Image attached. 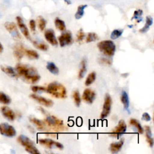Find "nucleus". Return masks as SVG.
Returning a JSON list of instances; mask_svg holds the SVG:
<instances>
[{
  "label": "nucleus",
  "instance_id": "obj_1",
  "mask_svg": "<svg viewBox=\"0 0 154 154\" xmlns=\"http://www.w3.org/2000/svg\"><path fill=\"white\" fill-rule=\"evenodd\" d=\"M16 69L17 74L23 77L25 81L28 82L35 83L40 78V76L37 73L36 70L33 67L18 64L16 67Z\"/></svg>",
  "mask_w": 154,
  "mask_h": 154
},
{
  "label": "nucleus",
  "instance_id": "obj_2",
  "mask_svg": "<svg viewBox=\"0 0 154 154\" xmlns=\"http://www.w3.org/2000/svg\"><path fill=\"white\" fill-rule=\"evenodd\" d=\"M46 91L52 96L57 98H64L66 96L65 87L57 82L50 83L46 88Z\"/></svg>",
  "mask_w": 154,
  "mask_h": 154
},
{
  "label": "nucleus",
  "instance_id": "obj_3",
  "mask_svg": "<svg viewBox=\"0 0 154 154\" xmlns=\"http://www.w3.org/2000/svg\"><path fill=\"white\" fill-rule=\"evenodd\" d=\"M17 141L23 146L25 147V150L29 153L39 154L40 152L34 146V143L27 137L23 135H20L17 138Z\"/></svg>",
  "mask_w": 154,
  "mask_h": 154
},
{
  "label": "nucleus",
  "instance_id": "obj_4",
  "mask_svg": "<svg viewBox=\"0 0 154 154\" xmlns=\"http://www.w3.org/2000/svg\"><path fill=\"white\" fill-rule=\"evenodd\" d=\"M97 47L101 52L107 56L113 55L116 51V45L112 41L109 40L100 42Z\"/></svg>",
  "mask_w": 154,
  "mask_h": 154
},
{
  "label": "nucleus",
  "instance_id": "obj_5",
  "mask_svg": "<svg viewBox=\"0 0 154 154\" xmlns=\"http://www.w3.org/2000/svg\"><path fill=\"white\" fill-rule=\"evenodd\" d=\"M46 123L55 131H61L64 129L63 122L53 116H48L45 119Z\"/></svg>",
  "mask_w": 154,
  "mask_h": 154
},
{
  "label": "nucleus",
  "instance_id": "obj_6",
  "mask_svg": "<svg viewBox=\"0 0 154 154\" xmlns=\"http://www.w3.org/2000/svg\"><path fill=\"white\" fill-rule=\"evenodd\" d=\"M0 133L6 137H12L15 136L16 132L14 127L7 123L0 124Z\"/></svg>",
  "mask_w": 154,
  "mask_h": 154
},
{
  "label": "nucleus",
  "instance_id": "obj_7",
  "mask_svg": "<svg viewBox=\"0 0 154 154\" xmlns=\"http://www.w3.org/2000/svg\"><path fill=\"white\" fill-rule=\"evenodd\" d=\"M4 26L15 40H20L21 38L20 35L17 30L16 25L14 22H7L5 23Z\"/></svg>",
  "mask_w": 154,
  "mask_h": 154
},
{
  "label": "nucleus",
  "instance_id": "obj_8",
  "mask_svg": "<svg viewBox=\"0 0 154 154\" xmlns=\"http://www.w3.org/2000/svg\"><path fill=\"white\" fill-rule=\"evenodd\" d=\"M111 103H112V100H111V96L108 94H106L105 97L104 103L103 105L102 112L100 114L101 119H104L108 116V114H109L110 111H111Z\"/></svg>",
  "mask_w": 154,
  "mask_h": 154
},
{
  "label": "nucleus",
  "instance_id": "obj_9",
  "mask_svg": "<svg viewBox=\"0 0 154 154\" xmlns=\"http://www.w3.org/2000/svg\"><path fill=\"white\" fill-rule=\"evenodd\" d=\"M38 142L42 145L45 146L47 147L50 148V149L56 147V148L61 149L63 148V146L61 143H60L58 142H56L55 141H53L52 140H51V139L40 138V139H38Z\"/></svg>",
  "mask_w": 154,
  "mask_h": 154
},
{
  "label": "nucleus",
  "instance_id": "obj_10",
  "mask_svg": "<svg viewBox=\"0 0 154 154\" xmlns=\"http://www.w3.org/2000/svg\"><path fill=\"white\" fill-rule=\"evenodd\" d=\"M59 43L61 47H64L70 45L72 42V36L70 31H66L62 33L58 37Z\"/></svg>",
  "mask_w": 154,
  "mask_h": 154
},
{
  "label": "nucleus",
  "instance_id": "obj_11",
  "mask_svg": "<svg viewBox=\"0 0 154 154\" xmlns=\"http://www.w3.org/2000/svg\"><path fill=\"white\" fill-rule=\"evenodd\" d=\"M126 131V125L123 120H121L119 122L117 126L113 129L112 132L111 134V135H113V136L119 135L120 134L125 133Z\"/></svg>",
  "mask_w": 154,
  "mask_h": 154
},
{
  "label": "nucleus",
  "instance_id": "obj_12",
  "mask_svg": "<svg viewBox=\"0 0 154 154\" xmlns=\"http://www.w3.org/2000/svg\"><path fill=\"white\" fill-rule=\"evenodd\" d=\"M95 97H96V94L93 90L90 88H87L84 91V93L82 94V99L85 102L88 103H91L94 100Z\"/></svg>",
  "mask_w": 154,
  "mask_h": 154
},
{
  "label": "nucleus",
  "instance_id": "obj_13",
  "mask_svg": "<svg viewBox=\"0 0 154 154\" xmlns=\"http://www.w3.org/2000/svg\"><path fill=\"white\" fill-rule=\"evenodd\" d=\"M16 20H17V25H18L19 29H20L22 33L23 34V35L27 39H30V35H29L28 29L26 27V25L23 23L22 19L20 16H17L16 17Z\"/></svg>",
  "mask_w": 154,
  "mask_h": 154
},
{
  "label": "nucleus",
  "instance_id": "obj_14",
  "mask_svg": "<svg viewBox=\"0 0 154 154\" xmlns=\"http://www.w3.org/2000/svg\"><path fill=\"white\" fill-rule=\"evenodd\" d=\"M45 37L52 45H57L58 44L54 31L52 29H48L45 32Z\"/></svg>",
  "mask_w": 154,
  "mask_h": 154
},
{
  "label": "nucleus",
  "instance_id": "obj_15",
  "mask_svg": "<svg viewBox=\"0 0 154 154\" xmlns=\"http://www.w3.org/2000/svg\"><path fill=\"white\" fill-rule=\"evenodd\" d=\"M0 110L2 115L4 116V117H5L8 120L10 121H13L14 120L16 115L13 112V111L11 109H10L9 107L6 106H2Z\"/></svg>",
  "mask_w": 154,
  "mask_h": 154
},
{
  "label": "nucleus",
  "instance_id": "obj_16",
  "mask_svg": "<svg viewBox=\"0 0 154 154\" xmlns=\"http://www.w3.org/2000/svg\"><path fill=\"white\" fill-rule=\"evenodd\" d=\"M30 97L31 98H32L33 99H34L35 100H36L37 102L40 103V104H42V105H43L45 106H51L54 104L53 102L51 100L48 99H46L45 97L37 96V95L34 94H31Z\"/></svg>",
  "mask_w": 154,
  "mask_h": 154
},
{
  "label": "nucleus",
  "instance_id": "obj_17",
  "mask_svg": "<svg viewBox=\"0 0 154 154\" xmlns=\"http://www.w3.org/2000/svg\"><path fill=\"white\" fill-rule=\"evenodd\" d=\"M25 49L22 46V45L21 44L16 45L14 47V52H13V54L15 57L18 60H20L23 57V55L25 54Z\"/></svg>",
  "mask_w": 154,
  "mask_h": 154
},
{
  "label": "nucleus",
  "instance_id": "obj_18",
  "mask_svg": "<svg viewBox=\"0 0 154 154\" xmlns=\"http://www.w3.org/2000/svg\"><path fill=\"white\" fill-rule=\"evenodd\" d=\"M124 143V140L121 139L120 141L118 142H115L112 143L110 144L109 146V150L112 153H117L122 148L123 146V144Z\"/></svg>",
  "mask_w": 154,
  "mask_h": 154
},
{
  "label": "nucleus",
  "instance_id": "obj_19",
  "mask_svg": "<svg viewBox=\"0 0 154 154\" xmlns=\"http://www.w3.org/2000/svg\"><path fill=\"white\" fill-rule=\"evenodd\" d=\"M121 101L124 106V108L126 110H129V100L127 93L125 91H122L121 95Z\"/></svg>",
  "mask_w": 154,
  "mask_h": 154
},
{
  "label": "nucleus",
  "instance_id": "obj_20",
  "mask_svg": "<svg viewBox=\"0 0 154 154\" xmlns=\"http://www.w3.org/2000/svg\"><path fill=\"white\" fill-rule=\"evenodd\" d=\"M1 69L6 74L8 75L11 76V77H16L17 76V75L14 70V69L10 67V66H1Z\"/></svg>",
  "mask_w": 154,
  "mask_h": 154
},
{
  "label": "nucleus",
  "instance_id": "obj_21",
  "mask_svg": "<svg viewBox=\"0 0 154 154\" xmlns=\"http://www.w3.org/2000/svg\"><path fill=\"white\" fill-rule=\"evenodd\" d=\"M152 23H153L152 17L151 16H147L146 18V24L141 29H140V32L143 33L147 32L149 29V28L152 25Z\"/></svg>",
  "mask_w": 154,
  "mask_h": 154
},
{
  "label": "nucleus",
  "instance_id": "obj_22",
  "mask_svg": "<svg viewBox=\"0 0 154 154\" xmlns=\"http://www.w3.org/2000/svg\"><path fill=\"white\" fill-rule=\"evenodd\" d=\"M145 131H146L147 141L150 147H152L153 145V139L152 137V131L150 130V128L149 126H146Z\"/></svg>",
  "mask_w": 154,
  "mask_h": 154
},
{
  "label": "nucleus",
  "instance_id": "obj_23",
  "mask_svg": "<svg viewBox=\"0 0 154 154\" xmlns=\"http://www.w3.org/2000/svg\"><path fill=\"white\" fill-rule=\"evenodd\" d=\"M87 7V5L83 4L78 6L77 11L75 14V17L76 19H80L84 14V10Z\"/></svg>",
  "mask_w": 154,
  "mask_h": 154
},
{
  "label": "nucleus",
  "instance_id": "obj_24",
  "mask_svg": "<svg viewBox=\"0 0 154 154\" xmlns=\"http://www.w3.org/2000/svg\"><path fill=\"white\" fill-rule=\"evenodd\" d=\"M47 69L52 73L54 75L58 74L59 70L58 68L55 66V64L52 62H48L46 65Z\"/></svg>",
  "mask_w": 154,
  "mask_h": 154
},
{
  "label": "nucleus",
  "instance_id": "obj_25",
  "mask_svg": "<svg viewBox=\"0 0 154 154\" xmlns=\"http://www.w3.org/2000/svg\"><path fill=\"white\" fill-rule=\"evenodd\" d=\"M55 27L60 31H64L66 29V25L63 20L57 17L54 21Z\"/></svg>",
  "mask_w": 154,
  "mask_h": 154
},
{
  "label": "nucleus",
  "instance_id": "obj_26",
  "mask_svg": "<svg viewBox=\"0 0 154 154\" xmlns=\"http://www.w3.org/2000/svg\"><path fill=\"white\" fill-rule=\"evenodd\" d=\"M29 121L31 123H32L33 124H34L37 127V128L38 129L42 130L45 128L43 123L41 120H38V119H37L35 117H29Z\"/></svg>",
  "mask_w": 154,
  "mask_h": 154
},
{
  "label": "nucleus",
  "instance_id": "obj_27",
  "mask_svg": "<svg viewBox=\"0 0 154 154\" xmlns=\"http://www.w3.org/2000/svg\"><path fill=\"white\" fill-rule=\"evenodd\" d=\"M87 72V68H86V61L85 60H83L81 61V69L78 74V77L79 79L82 78L84 75H85Z\"/></svg>",
  "mask_w": 154,
  "mask_h": 154
},
{
  "label": "nucleus",
  "instance_id": "obj_28",
  "mask_svg": "<svg viewBox=\"0 0 154 154\" xmlns=\"http://www.w3.org/2000/svg\"><path fill=\"white\" fill-rule=\"evenodd\" d=\"M130 124L134 126H135L137 129L138 130V132L140 133V134H143V132H144V129L143 128H142V126H141L140 123L136 120V119H132L130 120V122H129Z\"/></svg>",
  "mask_w": 154,
  "mask_h": 154
},
{
  "label": "nucleus",
  "instance_id": "obj_29",
  "mask_svg": "<svg viewBox=\"0 0 154 154\" xmlns=\"http://www.w3.org/2000/svg\"><path fill=\"white\" fill-rule=\"evenodd\" d=\"M96 75L94 72L90 73L88 75V76L85 80V85L88 86V85H90V84H91L94 81V80L96 79Z\"/></svg>",
  "mask_w": 154,
  "mask_h": 154
},
{
  "label": "nucleus",
  "instance_id": "obj_30",
  "mask_svg": "<svg viewBox=\"0 0 154 154\" xmlns=\"http://www.w3.org/2000/svg\"><path fill=\"white\" fill-rule=\"evenodd\" d=\"M25 54H26L30 58L37 59L38 58V54L37 52L34 50L31 49H25Z\"/></svg>",
  "mask_w": 154,
  "mask_h": 154
},
{
  "label": "nucleus",
  "instance_id": "obj_31",
  "mask_svg": "<svg viewBox=\"0 0 154 154\" xmlns=\"http://www.w3.org/2000/svg\"><path fill=\"white\" fill-rule=\"evenodd\" d=\"M10 98L5 93L0 91V102L4 104H8L10 103Z\"/></svg>",
  "mask_w": 154,
  "mask_h": 154
},
{
  "label": "nucleus",
  "instance_id": "obj_32",
  "mask_svg": "<svg viewBox=\"0 0 154 154\" xmlns=\"http://www.w3.org/2000/svg\"><path fill=\"white\" fill-rule=\"evenodd\" d=\"M37 22H38V26L40 30L43 31L46 27V22L45 19L42 16H39L37 19Z\"/></svg>",
  "mask_w": 154,
  "mask_h": 154
},
{
  "label": "nucleus",
  "instance_id": "obj_33",
  "mask_svg": "<svg viewBox=\"0 0 154 154\" xmlns=\"http://www.w3.org/2000/svg\"><path fill=\"white\" fill-rule=\"evenodd\" d=\"M122 33H123V29H114L112 31L110 37L113 40L117 39L122 35Z\"/></svg>",
  "mask_w": 154,
  "mask_h": 154
},
{
  "label": "nucleus",
  "instance_id": "obj_34",
  "mask_svg": "<svg viewBox=\"0 0 154 154\" xmlns=\"http://www.w3.org/2000/svg\"><path fill=\"white\" fill-rule=\"evenodd\" d=\"M73 99H74L76 105L77 106H79L81 104V97H80V94H79L78 90H75L73 91Z\"/></svg>",
  "mask_w": 154,
  "mask_h": 154
},
{
  "label": "nucleus",
  "instance_id": "obj_35",
  "mask_svg": "<svg viewBox=\"0 0 154 154\" xmlns=\"http://www.w3.org/2000/svg\"><path fill=\"white\" fill-rule=\"evenodd\" d=\"M142 14H143V11L141 10H138L134 11V15L132 17V19H135L137 22H140L142 20Z\"/></svg>",
  "mask_w": 154,
  "mask_h": 154
},
{
  "label": "nucleus",
  "instance_id": "obj_36",
  "mask_svg": "<svg viewBox=\"0 0 154 154\" xmlns=\"http://www.w3.org/2000/svg\"><path fill=\"white\" fill-rule=\"evenodd\" d=\"M97 39V35L94 32H89L87 36L86 42L87 43H90L91 42H94Z\"/></svg>",
  "mask_w": 154,
  "mask_h": 154
},
{
  "label": "nucleus",
  "instance_id": "obj_37",
  "mask_svg": "<svg viewBox=\"0 0 154 154\" xmlns=\"http://www.w3.org/2000/svg\"><path fill=\"white\" fill-rule=\"evenodd\" d=\"M33 44L35 46V47H36L37 49L42 50V51H46L48 48V46L43 43H39V42L34 41V42H33Z\"/></svg>",
  "mask_w": 154,
  "mask_h": 154
},
{
  "label": "nucleus",
  "instance_id": "obj_38",
  "mask_svg": "<svg viewBox=\"0 0 154 154\" xmlns=\"http://www.w3.org/2000/svg\"><path fill=\"white\" fill-rule=\"evenodd\" d=\"M31 90L33 92L37 93V92H42L46 90V89L42 86H32Z\"/></svg>",
  "mask_w": 154,
  "mask_h": 154
},
{
  "label": "nucleus",
  "instance_id": "obj_39",
  "mask_svg": "<svg viewBox=\"0 0 154 154\" xmlns=\"http://www.w3.org/2000/svg\"><path fill=\"white\" fill-rule=\"evenodd\" d=\"M84 36H85V34H84V32L83 30L82 29H80L78 31V34H77V39H78V41L82 40Z\"/></svg>",
  "mask_w": 154,
  "mask_h": 154
},
{
  "label": "nucleus",
  "instance_id": "obj_40",
  "mask_svg": "<svg viewBox=\"0 0 154 154\" xmlns=\"http://www.w3.org/2000/svg\"><path fill=\"white\" fill-rule=\"evenodd\" d=\"M99 62L102 64H111V61L110 60L105 58H101L99 60Z\"/></svg>",
  "mask_w": 154,
  "mask_h": 154
},
{
  "label": "nucleus",
  "instance_id": "obj_41",
  "mask_svg": "<svg viewBox=\"0 0 154 154\" xmlns=\"http://www.w3.org/2000/svg\"><path fill=\"white\" fill-rule=\"evenodd\" d=\"M29 27L32 31H35V22L33 19L30 20L29 21Z\"/></svg>",
  "mask_w": 154,
  "mask_h": 154
},
{
  "label": "nucleus",
  "instance_id": "obj_42",
  "mask_svg": "<svg viewBox=\"0 0 154 154\" xmlns=\"http://www.w3.org/2000/svg\"><path fill=\"white\" fill-rule=\"evenodd\" d=\"M150 116L147 112H144L142 115V119L146 122H149L150 120Z\"/></svg>",
  "mask_w": 154,
  "mask_h": 154
},
{
  "label": "nucleus",
  "instance_id": "obj_43",
  "mask_svg": "<svg viewBox=\"0 0 154 154\" xmlns=\"http://www.w3.org/2000/svg\"><path fill=\"white\" fill-rule=\"evenodd\" d=\"M3 52V46L2 45V44L0 43V54L2 53Z\"/></svg>",
  "mask_w": 154,
  "mask_h": 154
}]
</instances>
